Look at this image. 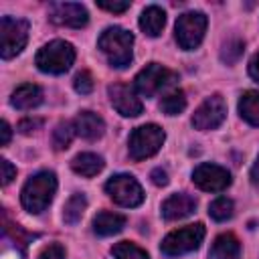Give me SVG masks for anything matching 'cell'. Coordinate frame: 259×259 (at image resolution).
Here are the masks:
<instances>
[{"mask_svg":"<svg viewBox=\"0 0 259 259\" xmlns=\"http://www.w3.org/2000/svg\"><path fill=\"white\" fill-rule=\"evenodd\" d=\"M194 208H196L194 196L180 192V194H172L170 198L164 200V204H162V217L166 221H178V219H184V217L192 214Z\"/></svg>","mask_w":259,"mask_h":259,"instance_id":"cell-14","label":"cell"},{"mask_svg":"<svg viewBox=\"0 0 259 259\" xmlns=\"http://www.w3.org/2000/svg\"><path fill=\"white\" fill-rule=\"evenodd\" d=\"M40 125H42L40 119H36V117H26V119H22V121L18 123V132H20V134H32V132L38 130Z\"/></svg>","mask_w":259,"mask_h":259,"instance_id":"cell-30","label":"cell"},{"mask_svg":"<svg viewBox=\"0 0 259 259\" xmlns=\"http://www.w3.org/2000/svg\"><path fill=\"white\" fill-rule=\"evenodd\" d=\"M174 81H176V75H174L170 69L158 65V63H150V65H146V67L136 75L134 87H136V91H138L140 95H144V97H154L158 91H162V89L174 85Z\"/></svg>","mask_w":259,"mask_h":259,"instance_id":"cell-7","label":"cell"},{"mask_svg":"<svg viewBox=\"0 0 259 259\" xmlns=\"http://www.w3.org/2000/svg\"><path fill=\"white\" fill-rule=\"evenodd\" d=\"M227 117V103L221 95H210L206 97L198 109L194 111L192 115V125L200 132H206V130H214L219 127Z\"/></svg>","mask_w":259,"mask_h":259,"instance_id":"cell-10","label":"cell"},{"mask_svg":"<svg viewBox=\"0 0 259 259\" xmlns=\"http://www.w3.org/2000/svg\"><path fill=\"white\" fill-rule=\"evenodd\" d=\"M97 8H103L107 12L119 14V12H125L130 8V2H97Z\"/></svg>","mask_w":259,"mask_h":259,"instance_id":"cell-32","label":"cell"},{"mask_svg":"<svg viewBox=\"0 0 259 259\" xmlns=\"http://www.w3.org/2000/svg\"><path fill=\"white\" fill-rule=\"evenodd\" d=\"M150 178H152V182H154L156 186H166V184H168V174H166V170H162V168H154V170L150 172Z\"/></svg>","mask_w":259,"mask_h":259,"instance_id":"cell-33","label":"cell"},{"mask_svg":"<svg viewBox=\"0 0 259 259\" xmlns=\"http://www.w3.org/2000/svg\"><path fill=\"white\" fill-rule=\"evenodd\" d=\"M73 136H75V125L69 123V121H61V123L53 130V146H55V150H65V148H69Z\"/></svg>","mask_w":259,"mask_h":259,"instance_id":"cell-25","label":"cell"},{"mask_svg":"<svg viewBox=\"0 0 259 259\" xmlns=\"http://www.w3.org/2000/svg\"><path fill=\"white\" fill-rule=\"evenodd\" d=\"M233 210H235V204H233V200L227 198V196L214 198V200L210 202V206H208V214H210L214 221H227V219H231V217H233Z\"/></svg>","mask_w":259,"mask_h":259,"instance_id":"cell-26","label":"cell"},{"mask_svg":"<svg viewBox=\"0 0 259 259\" xmlns=\"http://www.w3.org/2000/svg\"><path fill=\"white\" fill-rule=\"evenodd\" d=\"M241 253V243L233 233L219 235L208 251V259H235Z\"/></svg>","mask_w":259,"mask_h":259,"instance_id":"cell-18","label":"cell"},{"mask_svg":"<svg viewBox=\"0 0 259 259\" xmlns=\"http://www.w3.org/2000/svg\"><path fill=\"white\" fill-rule=\"evenodd\" d=\"M239 113L245 121L259 127V91H245L239 99Z\"/></svg>","mask_w":259,"mask_h":259,"instance_id":"cell-21","label":"cell"},{"mask_svg":"<svg viewBox=\"0 0 259 259\" xmlns=\"http://www.w3.org/2000/svg\"><path fill=\"white\" fill-rule=\"evenodd\" d=\"M111 257L113 259H150L148 253L142 247H138V245H134L130 241H121V243L113 245Z\"/></svg>","mask_w":259,"mask_h":259,"instance_id":"cell-24","label":"cell"},{"mask_svg":"<svg viewBox=\"0 0 259 259\" xmlns=\"http://www.w3.org/2000/svg\"><path fill=\"white\" fill-rule=\"evenodd\" d=\"M51 20L61 26H71V28H81L87 24L89 14L83 4L77 2H57L51 6Z\"/></svg>","mask_w":259,"mask_h":259,"instance_id":"cell-13","label":"cell"},{"mask_svg":"<svg viewBox=\"0 0 259 259\" xmlns=\"http://www.w3.org/2000/svg\"><path fill=\"white\" fill-rule=\"evenodd\" d=\"M204 239V225L202 223H194V225H186L182 229H176L172 233H168L162 241V253L168 257H178L184 253H190L194 249L200 247Z\"/></svg>","mask_w":259,"mask_h":259,"instance_id":"cell-4","label":"cell"},{"mask_svg":"<svg viewBox=\"0 0 259 259\" xmlns=\"http://www.w3.org/2000/svg\"><path fill=\"white\" fill-rule=\"evenodd\" d=\"M105 192L119 206H138L144 200L140 182L130 174H115L105 182Z\"/></svg>","mask_w":259,"mask_h":259,"instance_id":"cell-8","label":"cell"},{"mask_svg":"<svg viewBox=\"0 0 259 259\" xmlns=\"http://www.w3.org/2000/svg\"><path fill=\"white\" fill-rule=\"evenodd\" d=\"M107 93H109L111 105L115 107L117 113H121L125 117H136L142 113L144 105L132 87H127L123 83H113V85H109Z\"/></svg>","mask_w":259,"mask_h":259,"instance_id":"cell-12","label":"cell"},{"mask_svg":"<svg viewBox=\"0 0 259 259\" xmlns=\"http://www.w3.org/2000/svg\"><path fill=\"white\" fill-rule=\"evenodd\" d=\"M206 30V16L202 12H184L176 20V40L184 51H192L200 45Z\"/></svg>","mask_w":259,"mask_h":259,"instance_id":"cell-9","label":"cell"},{"mask_svg":"<svg viewBox=\"0 0 259 259\" xmlns=\"http://www.w3.org/2000/svg\"><path fill=\"white\" fill-rule=\"evenodd\" d=\"M71 168L77 174H81L85 178H91V176H95V174H99L103 170V158L93 154V152H83V154H77L73 158Z\"/></svg>","mask_w":259,"mask_h":259,"instance_id":"cell-20","label":"cell"},{"mask_svg":"<svg viewBox=\"0 0 259 259\" xmlns=\"http://www.w3.org/2000/svg\"><path fill=\"white\" fill-rule=\"evenodd\" d=\"M85 208H87V198H85L83 194H73V196L67 200L65 210H63L65 223H67V225L79 223L81 217H83V212H85Z\"/></svg>","mask_w":259,"mask_h":259,"instance_id":"cell-22","label":"cell"},{"mask_svg":"<svg viewBox=\"0 0 259 259\" xmlns=\"http://www.w3.org/2000/svg\"><path fill=\"white\" fill-rule=\"evenodd\" d=\"M192 182L204 192H221L231 184V174L223 166L200 164L192 172Z\"/></svg>","mask_w":259,"mask_h":259,"instance_id":"cell-11","label":"cell"},{"mask_svg":"<svg viewBox=\"0 0 259 259\" xmlns=\"http://www.w3.org/2000/svg\"><path fill=\"white\" fill-rule=\"evenodd\" d=\"M251 180H253L255 184H259V156H257V162H255L253 168H251Z\"/></svg>","mask_w":259,"mask_h":259,"instance_id":"cell-36","label":"cell"},{"mask_svg":"<svg viewBox=\"0 0 259 259\" xmlns=\"http://www.w3.org/2000/svg\"><path fill=\"white\" fill-rule=\"evenodd\" d=\"M0 168H2V186L10 184L12 178L16 176V168L8 162V160H0Z\"/></svg>","mask_w":259,"mask_h":259,"instance_id":"cell-31","label":"cell"},{"mask_svg":"<svg viewBox=\"0 0 259 259\" xmlns=\"http://www.w3.org/2000/svg\"><path fill=\"white\" fill-rule=\"evenodd\" d=\"M0 134H2L0 144L2 146H8V142H10V125H8L6 119H2V123H0Z\"/></svg>","mask_w":259,"mask_h":259,"instance_id":"cell-35","label":"cell"},{"mask_svg":"<svg viewBox=\"0 0 259 259\" xmlns=\"http://www.w3.org/2000/svg\"><path fill=\"white\" fill-rule=\"evenodd\" d=\"M243 51H245V42H243L241 38L233 36V38H229V40L223 45V51H221V59H223L227 65H231V63L239 61V57L243 55Z\"/></svg>","mask_w":259,"mask_h":259,"instance_id":"cell-27","label":"cell"},{"mask_svg":"<svg viewBox=\"0 0 259 259\" xmlns=\"http://www.w3.org/2000/svg\"><path fill=\"white\" fill-rule=\"evenodd\" d=\"M101 53L107 57L111 67L123 69L132 63V47H134V34L119 26H109L101 32L97 40Z\"/></svg>","mask_w":259,"mask_h":259,"instance_id":"cell-2","label":"cell"},{"mask_svg":"<svg viewBox=\"0 0 259 259\" xmlns=\"http://www.w3.org/2000/svg\"><path fill=\"white\" fill-rule=\"evenodd\" d=\"M73 61H75V49L67 40H53V42L45 45L36 53V59H34V63L40 71L53 73V75H61V73L69 71Z\"/></svg>","mask_w":259,"mask_h":259,"instance_id":"cell-3","label":"cell"},{"mask_svg":"<svg viewBox=\"0 0 259 259\" xmlns=\"http://www.w3.org/2000/svg\"><path fill=\"white\" fill-rule=\"evenodd\" d=\"M55 192H57V176L53 172L45 170V172H38L26 180L22 194H20V200L28 212L38 214L51 204Z\"/></svg>","mask_w":259,"mask_h":259,"instance_id":"cell-1","label":"cell"},{"mask_svg":"<svg viewBox=\"0 0 259 259\" xmlns=\"http://www.w3.org/2000/svg\"><path fill=\"white\" fill-rule=\"evenodd\" d=\"M123 227H125V217L123 214H117V212H111V210H101L93 219V231L97 235H101V237L115 235Z\"/></svg>","mask_w":259,"mask_h":259,"instance_id":"cell-17","label":"cell"},{"mask_svg":"<svg viewBox=\"0 0 259 259\" xmlns=\"http://www.w3.org/2000/svg\"><path fill=\"white\" fill-rule=\"evenodd\" d=\"M249 75L255 79V81H259V51L251 57V61H249Z\"/></svg>","mask_w":259,"mask_h":259,"instance_id":"cell-34","label":"cell"},{"mask_svg":"<svg viewBox=\"0 0 259 259\" xmlns=\"http://www.w3.org/2000/svg\"><path fill=\"white\" fill-rule=\"evenodd\" d=\"M73 125H75V132H77L81 138H85V140H97V138H101L103 132H105L103 119H101L97 113H93V111H81V113L75 117Z\"/></svg>","mask_w":259,"mask_h":259,"instance_id":"cell-15","label":"cell"},{"mask_svg":"<svg viewBox=\"0 0 259 259\" xmlns=\"http://www.w3.org/2000/svg\"><path fill=\"white\" fill-rule=\"evenodd\" d=\"M28 40V22L22 18H0V55L2 59L16 57Z\"/></svg>","mask_w":259,"mask_h":259,"instance_id":"cell-6","label":"cell"},{"mask_svg":"<svg viewBox=\"0 0 259 259\" xmlns=\"http://www.w3.org/2000/svg\"><path fill=\"white\" fill-rule=\"evenodd\" d=\"M166 24V12L160 6H148L140 16V28L148 36H158Z\"/></svg>","mask_w":259,"mask_h":259,"instance_id":"cell-19","label":"cell"},{"mask_svg":"<svg viewBox=\"0 0 259 259\" xmlns=\"http://www.w3.org/2000/svg\"><path fill=\"white\" fill-rule=\"evenodd\" d=\"M130 158L140 162L154 156L164 144V130L156 123H146L130 134Z\"/></svg>","mask_w":259,"mask_h":259,"instance_id":"cell-5","label":"cell"},{"mask_svg":"<svg viewBox=\"0 0 259 259\" xmlns=\"http://www.w3.org/2000/svg\"><path fill=\"white\" fill-rule=\"evenodd\" d=\"M186 107V97H184V91L182 89H176L172 93H168L162 101H160V109L166 113V115H178L182 113Z\"/></svg>","mask_w":259,"mask_h":259,"instance_id":"cell-23","label":"cell"},{"mask_svg":"<svg viewBox=\"0 0 259 259\" xmlns=\"http://www.w3.org/2000/svg\"><path fill=\"white\" fill-rule=\"evenodd\" d=\"M65 247L63 245H59V243H53V245H49V247H45L42 251H40V255H38V259H65Z\"/></svg>","mask_w":259,"mask_h":259,"instance_id":"cell-29","label":"cell"},{"mask_svg":"<svg viewBox=\"0 0 259 259\" xmlns=\"http://www.w3.org/2000/svg\"><path fill=\"white\" fill-rule=\"evenodd\" d=\"M93 85H95V83H93V77H91L89 71H81V73L75 75L73 87H75L77 93H81V95H89V93L93 91Z\"/></svg>","mask_w":259,"mask_h":259,"instance_id":"cell-28","label":"cell"},{"mask_svg":"<svg viewBox=\"0 0 259 259\" xmlns=\"http://www.w3.org/2000/svg\"><path fill=\"white\" fill-rule=\"evenodd\" d=\"M42 101V91L34 83H22L12 91L10 103L16 109H32Z\"/></svg>","mask_w":259,"mask_h":259,"instance_id":"cell-16","label":"cell"}]
</instances>
